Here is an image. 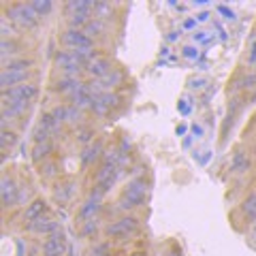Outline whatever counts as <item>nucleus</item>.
<instances>
[{
	"mask_svg": "<svg viewBox=\"0 0 256 256\" xmlns=\"http://www.w3.org/2000/svg\"><path fill=\"white\" fill-rule=\"evenodd\" d=\"M148 201V182L146 178H134L124 186L122 196H120V205L122 210H134V207H141Z\"/></svg>",
	"mask_w": 256,
	"mask_h": 256,
	"instance_id": "1",
	"label": "nucleus"
},
{
	"mask_svg": "<svg viewBox=\"0 0 256 256\" xmlns=\"http://www.w3.org/2000/svg\"><path fill=\"white\" fill-rule=\"evenodd\" d=\"M6 18H9L11 24H15L18 28L22 30H32V28H36L38 26V15L34 13V9H32L30 4L26 2H13L6 6Z\"/></svg>",
	"mask_w": 256,
	"mask_h": 256,
	"instance_id": "2",
	"label": "nucleus"
},
{
	"mask_svg": "<svg viewBox=\"0 0 256 256\" xmlns=\"http://www.w3.org/2000/svg\"><path fill=\"white\" fill-rule=\"evenodd\" d=\"M139 230V220L134 218V216H122V218H118L114 222H109L105 226V235L111 237V239H126L134 235Z\"/></svg>",
	"mask_w": 256,
	"mask_h": 256,
	"instance_id": "3",
	"label": "nucleus"
},
{
	"mask_svg": "<svg viewBox=\"0 0 256 256\" xmlns=\"http://www.w3.org/2000/svg\"><path fill=\"white\" fill-rule=\"evenodd\" d=\"M120 175H122V169H120V166L100 162L98 171H96V175H94V188L100 190L102 194H107V192L116 186V182H118Z\"/></svg>",
	"mask_w": 256,
	"mask_h": 256,
	"instance_id": "4",
	"label": "nucleus"
},
{
	"mask_svg": "<svg viewBox=\"0 0 256 256\" xmlns=\"http://www.w3.org/2000/svg\"><path fill=\"white\" fill-rule=\"evenodd\" d=\"M60 41H62V45L66 47L68 52H75V50H94V38L88 36L84 30L66 28L60 34Z\"/></svg>",
	"mask_w": 256,
	"mask_h": 256,
	"instance_id": "5",
	"label": "nucleus"
},
{
	"mask_svg": "<svg viewBox=\"0 0 256 256\" xmlns=\"http://www.w3.org/2000/svg\"><path fill=\"white\" fill-rule=\"evenodd\" d=\"M54 64H56V68H60L62 77H77V75L84 70V66L77 62V58L73 56V52H68V50L56 52Z\"/></svg>",
	"mask_w": 256,
	"mask_h": 256,
	"instance_id": "6",
	"label": "nucleus"
},
{
	"mask_svg": "<svg viewBox=\"0 0 256 256\" xmlns=\"http://www.w3.org/2000/svg\"><path fill=\"white\" fill-rule=\"evenodd\" d=\"M28 77H30V68H6V66H2V70H0V86H2V92L11 90L15 86L28 84Z\"/></svg>",
	"mask_w": 256,
	"mask_h": 256,
	"instance_id": "7",
	"label": "nucleus"
},
{
	"mask_svg": "<svg viewBox=\"0 0 256 256\" xmlns=\"http://www.w3.org/2000/svg\"><path fill=\"white\" fill-rule=\"evenodd\" d=\"M38 96V88L34 84H22L15 86L11 90L2 92V100H20V102H32Z\"/></svg>",
	"mask_w": 256,
	"mask_h": 256,
	"instance_id": "8",
	"label": "nucleus"
},
{
	"mask_svg": "<svg viewBox=\"0 0 256 256\" xmlns=\"http://www.w3.org/2000/svg\"><path fill=\"white\" fill-rule=\"evenodd\" d=\"M0 201H2L4 210L18 205V201H20V188H18V184H15L13 178H6V175H4L2 182H0Z\"/></svg>",
	"mask_w": 256,
	"mask_h": 256,
	"instance_id": "9",
	"label": "nucleus"
},
{
	"mask_svg": "<svg viewBox=\"0 0 256 256\" xmlns=\"http://www.w3.org/2000/svg\"><path fill=\"white\" fill-rule=\"evenodd\" d=\"M66 252V239H64V233L58 230L50 237H45L43 242V256H64Z\"/></svg>",
	"mask_w": 256,
	"mask_h": 256,
	"instance_id": "10",
	"label": "nucleus"
},
{
	"mask_svg": "<svg viewBox=\"0 0 256 256\" xmlns=\"http://www.w3.org/2000/svg\"><path fill=\"white\" fill-rule=\"evenodd\" d=\"M111 70H114V66H111V60L98 54V56H96V58L86 66V75L90 77V79H102V77H107Z\"/></svg>",
	"mask_w": 256,
	"mask_h": 256,
	"instance_id": "11",
	"label": "nucleus"
},
{
	"mask_svg": "<svg viewBox=\"0 0 256 256\" xmlns=\"http://www.w3.org/2000/svg\"><path fill=\"white\" fill-rule=\"evenodd\" d=\"M50 114L58 120L60 124H75L79 118H82V109H77L75 105H58L54 107Z\"/></svg>",
	"mask_w": 256,
	"mask_h": 256,
	"instance_id": "12",
	"label": "nucleus"
},
{
	"mask_svg": "<svg viewBox=\"0 0 256 256\" xmlns=\"http://www.w3.org/2000/svg\"><path fill=\"white\" fill-rule=\"evenodd\" d=\"M70 98V105H75L77 109H90L92 107V102H94V94L90 92V88H88V84L82 82V86L77 88V90L68 96Z\"/></svg>",
	"mask_w": 256,
	"mask_h": 256,
	"instance_id": "13",
	"label": "nucleus"
},
{
	"mask_svg": "<svg viewBox=\"0 0 256 256\" xmlns=\"http://www.w3.org/2000/svg\"><path fill=\"white\" fill-rule=\"evenodd\" d=\"M28 230H30V233H36V235L50 237L54 233H58V222H56L52 216H43V218H38L36 222L28 224Z\"/></svg>",
	"mask_w": 256,
	"mask_h": 256,
	"instance_id": "14",
	"label": "nucleus"
},
{
	"mask_svg": "<svg viewBox=\"0 0 256 256\" xmlns=\"http://www.w3.org/2000/svg\"><path fill=\"white\" fill-rule=\"evenodd\" d=\"M98 212H100V198L88 196V201L82 207H79L77 218L86 224V222H90V220H96V214H98Z\"/></svg>",
	"mask_w": 256,
	"mask_h": 256,
	"instance_id": "15",
	"label": "nucleus"
},
{
	"mask_svg": "<svg viewBox=\"0 0 256 256\" xmlns=\"http://www.w3.org/2000/svg\"><path fill=\"white\" fill-rule=\"evenodd\" d=\"M30 102H20V100H2V126L6 124V120L20 118L22 114H26Z\"/></svg>",
	"mask_w": 256,
	"mask_h": 256,
	"instance_id": "16",
	"label": "nucleus"
},
{
	"mask_svg": "<svg viewBox=\"0 0 256 256\" xmlns=\"http://www.w3.org/2000/svg\"><path fill=\"white\" fill-rule=\"evenodd\" d=\"M47 214V203L43 201V198H34L30 205H26V210H24V222H36L38 218H43V216Z\"/></svg>",
	"mask_w": 256,
	"mask_h": 256,
	"instance_id": "17",
	"label": "nucleus"
},
{
	"mask_svg": "<svg viewBox=\"0 0 256 256\" xmlns=\"http://www.w3.org/2000/svg\"><path fill=\"white\" fill-rule=\"evenodd\" d=\"M75 190H77V184H75L73 180H64V182H60L58 186H56L54 198H56L58 203H68L70 198L75 196Z\"/></svg>",
	"mask_w": 256,
	"mask_h": 256,
	"instance_id": "18",
	"label": "nucleus"
},
{
	"mask_svg": "<svg viewBox=\"0 0 256 256\" xmlns=\"http://www.w3.org/2000/svg\"><path fill=\"white\" fill-rule=\"evenodd\" d=\"M52 154H54V143H52V141L34 143V146H32V162L43 164V162H47V160H50Z\"/></svg>",
	"mask_w": 256,
	"mask_h": 256,
	"instance_id": "19",
	"label": "nucleus"
},
{
	"mask_svg": "<svg viewBox=\"0 0 256 256\" xmlns=\"http://www.w3.org/2000/svg\"><path fill=\"white\" fill-rule=\"evenodd\" d=\"M250 156L246 154L244 150H237L235 154H233V158H230V171H233L235 175H242V173H246L248 169H250Z\"/></svg>",
	"mask_w": 256,
	"mask_h": 256,
	"instance_id": "20",
	"label": "nucleus"
},
{
	"mask_svg": "<svg viewBox=\"0 0 256 256\" xmlns=\"http://www.w3.org/2000/svg\"><path fill=\"white\" fill-rule=\"evenodd\" d=\"M82 86V82H79L77 77H60L58 82L54 84V90L58 92V94H64V96H70L77 88Z\"/></svg>",
	"mask_w": 256,
	"mask_h": 256,
	"instance_id": "21",
	"label": "nucleus"
},
{
	"mask_svg": "<svg viewBox=\"0 0 256 256\" xmlns=\"http://www.w3.org/2000/svg\"><path fill=\"white\" fill-rule=\"evenodd\" d=\"M239 210H242L246 220L256 222V192H250V194L244 198L242 205H239Z\"/></svg>",
	"mask_w": 256,
	"mask_h": 256,
	"instance_id": "22",
	"label": "nucleus"
},
{
	"mask_svg": "<svg viewBox=\"0 0 256 256\" xmlns=\"http://www.w3.org/2000/svg\"><path fill=\"white\" fill-rule=\"evenodd\" d=\"M124 82V73L122 70H118V68H114L111 70V73L107 75V77H102V79H98V84H100V88L105 92H111L114 90V88H118L120 84Z\"/></svg>",
	"mask_w": 256,
	"mask_h": 256,
	"instance_id": "23",
	"label": "nucleus"
},
{
	"mask_svg": "<svg viewBox=\"0 0 256 256\" xmlns=\"http://www.w3.org/2000/svg\"><path fill=\"white\" fill-rule=\"evenodd\" d=\"M92 15L100 22H109L111 18H114V4L111 2H94Z\"/></svg>",
	"mask_w": 256,
	"mask_h": 256,
	"instance_id": "24",
	"label": "nucleus"
},
{
	"mask_svg": "<svg viewBox=\"0 0 256 256\" xmlns=\"http://www.w3.org/2000/svg\"><path fill=\"white\" fill-rule=\"evenodd\" d=\"M84 32L88 36H102L107 32V22H100V20H96V18H92L90 20V24H88V26L84 28Z\"/></svg>",
	"mask_w": 256,
	"mask_h": 256,
	"instance_id": "25",
	"label": "nucleus"
},
{
	"mask_svg": "<svg viewBox=\"0 0 256 256\" xmlns=\"http://www.w3.org/2000/svg\"><path fill=\"white\" fill-rule=\"evenodd\" d=\"M94 9V2H88V0H73V2H66L64 4V11L68 15L70 13H84V11H90Z\"/></svg>",
	"mask_w": 256,
	"mask_h": 256,
	"instance_id": "26",
	"label": "nucleus"
},
{
	"mask_svg": "<svg viewBox=\"0 0 256 256\" xmlns=\"http://www.w3.org/2000/svg\"><path fill=\"white\" fill-rule=\"evenodd\" d=\"M100 154H105V150H102V143H100V141H96L94 146L86 148L84 156H82V162H84V164H90V162H94V160L98 158Z\"/></svg>",
	"mask_w": 256,
	"mask_h": 256,
	"instance_id": "27",
	"label": "nucleus"
},
{
	"mask_svg": "<svg viewBox=\"0 0 256 256\" xmlns=\"http://www.w3.org/2000/svg\"><path fill=\"white\" fill-rule=\"evenodd\" d=\"M38 126H41L43 130H47L50 134H56V132H58L60 128H62V124H60L52 114H43V116H41V122H38Z\"/></svg>",
	"mask_w": 256,
	"mask_h": 256,
	"instance_id": "28",
	"label": "nucleus"
},
{
	"mask_svg": "<svg viewBox=\"0 0 256 256\" xmlns=\"http://www.w3.org/2000/svg\"><path fill=\"white\" fill-rule=\"evenodd\" d=\"M20 52V45L15 43V38H2L0 41V56H2V60L11 58V56H15Z\"/></svg>",
	"mask_w": 256,
	"mask_h": 256,
	"instance_id": "29",
	"label": "nucleus"
},
{
	"mask_svg": "<svg viewBox=\"0 0 256 256\" xmlns=\"http://www.w3.org/2000/svg\"><path fill=\"white\" fill-rule=\"evenodd\" d=\"M30 6L34 9V13L38 15V18H45V15H50L54 11L52 0H34V2H30Z\"/></svg>",
	"mask_w": 256,
	"mask_h": 256,
	"instance_id": "30",
	"label": "nucleus"
},
{
	"mask_svg": "<svg viewBox=\"0 0 256 256\" xmlns=\"http://www.w3.org/2000/svg\"><path fill=\"white\" fill-rule=\"evenodd\" d=\"M237 90H256V73H248V75H242L237 79L235 84Z\"/></svg>",
	"mask_w": 256,
	"mask_h": 256,
	"instance_id": "31",
	"label": "nucleus"
},
{
	"mask_svg": "<svg viewBox=\"0 0 256 256\" xmlns=\"http://www.w3.org/2000/svg\"><path fill=\"white\" fill-rule=\"evenodd\" d=\"M38 173H41L45 180H52V178L58 175V164H56L54 160H47V162L41 164V171H38Z\"/></svg>",
	"mask_w": 256,
	"mask_h": 256,
	"instance_id": "32",
	"label": "nucleus"
},
{
	"mask_svg": "<svg viewBox=\"0 0 256 256\" xmlns=\"http://www.w3.org/2000/svg\"><path fill=\"white\" fill-rule=\"evenodd\" d=\"M92 111H94V114L96 116H107L109 114V111H111V107L107 105V102L105 100H102L100 98V96H94V102H92V107H90Z\"/></svg>",
	"mask_w": 256,
	"mask_h": 256,
	"instance_id": "33",
	"label": "nucleus"
},
{
	"mask_svg": "<svg viewBox=\"0 0 256 256\" xmlns=\"http://www.w3.org/2000/svg\"><path fill=\"white\" fill-rule=\"evenodd\" d=\"M15 141H18V134H15L13 130H6V128H2V139H0V146H2V150L13 148Z\"/></svg>",
	"mask_w": 256,
	"mask_h": 256,
	"instance_id": "34",
	"label": "nucleus"
},
{
	"mask_svg": "<svg viewBox=\"0 0 256 256\" xmlns=\"http://www.w3.org/2000/svg\"><path fill=\"white\" fill-rule=\"evenodd\" d=\"M90 256H111V244L109 242L96 244L92 250H90Z\"/></svg>",
	"mask_w": 256,
	"mask_h": 256,
	"instance_id": "35",
	"label": "nucleus"
},
{
	"mask_svg": "<svg viewBox=\"0 0 256 256\" xmlns=\"http://www.w3.org/2000/svg\"><path fill=\"white\" fill-rule=\"evenodd\" d=\"M246 62L250 66H256V36L250 38V45H248V56H246Z\"/></svg>",
	"mask_w": 256,
	"mask_h": 256,
	"instance_id": "36",
	"label": "nucleus"
},
{
	"mask_svg": "<svg viewBox=\"0 0 256 256\" xmlns=\"http://www.w3.org/2000/svg\"><path fill=\"white\" fill-rule=\"evenodd\" d=\"M94 137V132L90 128H82V130H77V141L82 143V146H90V141Z\"/></svg>",
	"mask_w": 256,
	"mask_h": 256,
	"instance_id": "37",
	"label": "nucleus"
},
{
	"mask_svg": "<svg viewBox=\"0 0 256 256\" xmlns=\"http://www.w3.org/2000/svg\"><path fill=\"white\" fill-rule=\"evenodd\" d=\"M0 32H2V38H13L15 34V28L6 24V15H2V20H0Z\"/></svg>",
	"mask_w": 256,
	"mask_h": 256,
	"instance_id": "38",
	"label": "nucleus"
},
{
	"mask_svg": "<svg viewBox=\"0 0 256 256\" xmlns=\"http://www.w3.org/2000/svg\"><path fill=\"white\" fill-rule=\"evenodd\" d=\"M96 228H98V220H90L84 224V235H92L96 233Z\"/></svg>",
	"mask_w": 256,
	"mask_h": 256,
	"instance_id": "39",
	"label": "nucleus"
},
{
	"mask_svg": "<svg viewBox=\"0 0 256 256\" xmlns=\"http://www.w3.org/2000/svg\"><path fill=\"white\" fill-rule=\"evenodd\" d=\"M132 256H148V254H146V252H134Z\"/></svg>",
	"mask_w": 256,
	"mask_h": 256,
	"instance_id": "40",
	"label": "nucleus"
},
{
	"mask_svg": "<svg viewBox=\"0 0 256 256\" xmlns=\"http://www.w3.org/2000/svg\"><path fill=\"white\" fill-rule=\"evenodd\" d=\"M252 233H254V237H256V222L252 224Z\"/></svg>",
	"mask_w": 256,
	"mask_h": 256,
	"instance_id": "41",
	"label": "nucleus"
},
{
	"mask_svg": "<svg viewBox=\"0 0 256 256\" xmlns=\"http://www.w3.org/2000/svg\"><path fill=\"white\" fill-rule=\"evenodd\" d=\"M252 100H254V102H256V90H254V92H252Z\"/></svg>",
	"mask_w": 256,
	"mask_h": 256,
	"instance_id": "42",
	"label": "nucleus"
}]
</instances>
